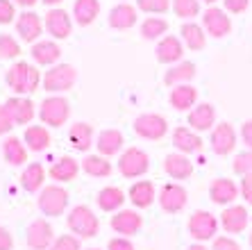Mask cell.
<instances>
[{
    "label": "cell",
    "instance_id": "3957f363",
    "mask_svg": "<svg viewBox=\"0 0 252 250\" xmlns=\"http://www.w3.org/2000/svg\"><path fill=\"white\" fill-rule=\"evenodd\" d=\"M39 118H41V123L46 125V128H62V125H66L70 118V103L68 98H64V96H59V93H55V96H48V98L41 100V105H39Z\"/></svg>",
    "mask_w": 252,
    "mask_h": 250
},
{
    "label": "cell",
    "instance_id": "d6986e66",
    "mask_svg": "<svg viewBox=\"0 0 252 250\" xmlns=\"http://www.w3.org/2000/svg\"><path fill=\"white\" fill-rule=\"evenodd\" d=\"M125 145V137L121 130L116 128H107L95 137V148H98V155L102 157H114V155H121Z\"/></svg>",
    "mask_w": 252,
    "mask_h": 250
},
{
    "label": "cell",
    "instance_id": "8992f818",
    "mask_svg": "<svg viewBox=\"0 0 252 250\" xmlns=\"http://www.w3.org/2000/svg\"><path fill=\"white\" fill-rule=\"evenodd\" d=\"M39 210L48 218H57L68 210V191L62 184H48L39 191Z\"/></svg>",
    "mask_w": 252,
    "mask_h": 250
},
{
    "label": "cell",
    "instance_id": "b9f144b4",
    "mask_svg": "<svg viewBox=\"0 0 252 250\" xmlns=\"http://www.w3.org/2000/svg\"><path fill=\"white\" fill-rule=\"evenodd\" d=\"M232 169H234V173H239L241 178H243V175H248V173H252V150L236 152Z\"/></svg>",
    "mask_w": 252,
    "mask_h": 250
},
{
    "label": "cell",
    "instance_id": "603a6c76",
    "mask_svg": "<svg viewBox=\"0 0 252 250\" xmlns=\"http://www.w3.org/2000/svg\"><path fill=\"white\" fill-rule=\"evenodd\" d=\"M239 193L241 191H239V186H236V182L229 180V178H218V180H214L209 184V198H211V203L223 205V207H227V205L234 203Z\"/></svg>",
    "mask_w": 252,
    "mask_h": 250
},
{
    "label": "cell",
    "instance_id": "60d3db41",
    "mask_svg": "<svg viewBox=\"0 0 252 250\" xmlns=\"http://www.w3.org/2000/svg\"><path fill=\"white\" fill-rule=\"evenodd\" d=\"M173 5V0H136V9L146 14H166Z\"/></svg>",
    "mask_w": 252,
    "mask_h": 250
},
{
    "label": "cell",
    "instance_id": "ee69618b",
    "mask_svg": "<svg viewBox=\"0 0 252 250\" xmlns=\"http://www.w3.org/2000/svg\"><path fill=\"white\" fill-rule=\"evenodd\" d=\"M14 18H16L14 0H0V25H9Z\"/></svg>",
    "mask_w": 252,
    "mask_h": 250
},
{
    "label": "cell",
    "instance_id": "680465c9",
    "mask_svg": "<svg viewBox=\"0 0 252 250\" xmlns=\"http://www.w3.org/2000/svg\"><path fill=\"white\" fill-rule=\"evenodd\" d=\"M87 250H100V248H87Z\"/></svg>",
    "mask_w": 252,
    "mask_h": 250
},
{
    "label": "cell",
    "instance_id": "52a82bcc",
    "mask_svg": "<svg viewBox=\"0 0 252 250\" xmlns=\"http://www.w3.org/2000/svg\"><path fill=\"white\" fill-rule=\"evenodd\" d=\"M134 132L146 141H161L168 134V121L161 114L146 111L134 118Z\"/></svg>",
    "mask_w": 252,
    "mask_h": 250
},
{
    "label": "cell",
    "instance_id": "484cf974",
    "mask_svg": "<svg viewBox=\"0 0 252 250\" xmlns=\"http://www.w3.org/2000/svg\"><path fill=\"white\" fill-rule=\"evenodd\" d=\"M80 169H82V164L77 162V159L64 155V157H59L57 162H53V166H50L48 175H50L57 184H66V182L75 180L77 173H80Z\"/></svg>",
    "mask_w": 252,
    "mask_h": 250
},
{
    "label": "cell",
    "instance_id": "cb8c5ba5",
    "mask_svg": "<svg viewBox=\"0 0 252 250\" xmlns=\"http://www.w3.org/2000/svg\"><path fill=\"white\" fill-rule=\"evenodd\" d=\"M139 16H136V7L129 5V2H118L109 9V16H107V23L114 30H129L134 28Z\"/></svg>",
    "mask_w": 252,
    "mask_h": 250
},
{
    "label": "cell",
    "instance_id": "30bf717a",
    "mask_svg": "<svg viewBox=\"0 0 252 250\" xmlns=\"http://www.w3.org/2000/svg\"><path fill=\"white\" fill-rule=\"evenodd\" d=\"M157 200H159L161 212H166V214H180V212L187 207L189 193H187V189H184L182 184H177V182H168V184L161 186Z\"/></svg>",
    "mask_w": 252,
    "mask_h": 250
},
{
    "label": "cell",
    "instance_id": "7c38bea8",
    "mask_svg": "<svg viewBox=\"0 0 252 250\" xmlns=\"http://www.w3.org/2000/svg\"><path fill=\"white\" fill-rule=\"evenodd\" d=\"M25 241L32 250H50V246L55 244V230L46 218H34L28 225L25 232Z\"/></svg>",
    "mask_w": 252,
    "mask_h": 250
},
{
    "label": "cell",
    "instance_id": "e575fe53",
    "mask_svg": "<svg viewBox=\"0 0 252 250\" xmlns=\"http://www.w3.org/2000/svg\"><path fill=\"white\" fill-rule=\"evenodd\" d=\"M2 157L7 164L12 166H23L28 162V145L23 143V139L18 137H7L2 141Z\"/></svg>",
    "mask_w": 252,
    "mask_h": 250
},
{
    "label": "cell",
    "instance_id": "f6af8a7d",
    "mask_svg": "<svg viewBox=\"0 0 252 250\" xmlns=\"http://www.w3.org/2000/svg\"><path fill=\"white\" fill-rule=\"evenodd\" d=\"M252 0H223V7H225V12L227 14H243L248 12V7H250Z\"/></svg>",
    "mask_w": 252,
    "mask_h": 250
},
{
    "label": "cell",
    "instance_id": "f35d334b",
    "mask_svg": "<svg viewBox=\"0 0 252 250\" xmlns=\"http://www.w3.org/2000/svg\"><path fill=\"white\" fill-rule=\"evenodd\" d=\"M170 9L175 12L177 18L182 21H191L200 14V0H173Z\"/></svg>",
    "mask_w": 252,
    "mask_h": 250
},
{
    "label": "cell",
    "instance_id": "2e32d148",
    "mask_svg": "<svg viewBox=\"0 0 252 250\" xmlns=\"http://www.w3.org/2000/svg\"><path fill=\"white\" fill-rule=\"evenodd\" d=\"M5 109L9 114V118L14 121V125H28L32 123V118L36 116L34 103L28 98V96H12V98L5 103Z\"/></svg>",
    "mask_w": 252,
    "mask_h": 250
},
{
    "label": "cell",
    "instance_id": "5b68a950",
    "mask_svg": "<svg viewBox=\"0 0 252 250\" xmlns=\"http://www.w3.org/2000/svg\"><path fill=\"white\" fill-rule=\"evenodd\" d=\"M118 173L127 178V180H136V178H143L150 169V157H148L146 150H141L136 145H129L127 150H123L118 155Z\"/></svg>",
    "mask_w": 252,
    "mask_h": 250
},
{
    "label": "cell",
    "instance_id": "d4e9b609",
    "mask_svg": "<svg viewBox=\"0 0 252 250\" xmlns=\"http://www.w3.org/2000/svg\"><path fill=\"white\" fill-rule=\"evenodd\" d=\"M168 103L177 111H191L198 105V89L193 84H177V87L170 89Z\"/></svg>",
    "mask_w": 252,
    "mask_h": 250
},
{
    "label": "cell",
    "instance_id": "7bdbcfd3",
    "mask_svg": "<svg viewBox=\"0 0 252 250\" xmlns=\"http://www.w3.org/2000/svg\"><path fill=\"white\" fill-rule=\"evenodd\" d=\"M50 250H82V241L75 234H62V237L55 239Z\"/></svg>",
    "mask_w": 252,
    "mask_h": 250
},
{
    "label": "cell",
    "instance_id": "836d02e7",
    "mask_svg": "<svg viewBox=\"0 0 252 250\" xmlns=\"http://www.w3.org/2000/svg\"><path fill=\"white\" fill-rule=\"evenodd\" d=\"M180 35H182L180 36L182 43L189 48V50H193V53H198V50H202V48L207 46V32L200 23L187 21V23L182 25V30H180Z\"/></svg>",
    "mask_w": 252,
    "mask_h": 250
},
{
    "label": "cell",
    "instance_id": "f546056e",
    "mask_svg": "<svg viewBox=\"0 0 252 250\" xmlns=\"http://www.w3.org/2000/svg\"><path fill=\"white\" fill-rule=\"evenodd\" d=\"M195 73H198V69H195L193 62H177V64H173L168 71H166L164 75V84L166 87H177V84H191V80L195 77Z\"/></svg>",
    "mask_w": 252,
    "mask_h": 250
},
{
    "label": "cell",
    "instance_id": "4dcf8cb0",
    "mask_svg": "<svg viewBox=\"0 0 252 250\" xmlns=\"http://www.w3.org/2000/svg\"><path fill=\"white\" fill-rule=\"evenodd\" d=\"M50 130L46 125H28L23 132V143L32 152H43L50 148Z\"/></svg>",
    "mask_w": 252,
    "mask_h": 250
},
{
    "label": "cell",
    "instance_id": "db71d44e",
    "mask_svg": "<svg viewBox=\"0 0 252 250\" xmlns=\"http://www.w3.org/2000/svg\"><path fill=\"white\" fill-rule=\"evenodd\" d=\"M43 5H48L50 7V9H53V7H57V5H62V2H64V0H41Z\"/></svg>",
    "mask_w": 252,
    "mask_h": 250
},
{
    "label": "cell",
    "instance_id": "11a10c76",
    "mask_svg": "<svg viewBox=\"0 0 252 250\" xmlns=\"http://www.w3.org/2000/svg\"><path fill=\"white\" fill-rule=\"evenodd\" d=\"M187 250H209V248H207V246H202V244H198V241H195V244H193V246H189Z\"/></svg>",
    "mask_w": 252,
    "mask_h": 250
},
{
    "label": "cell",
    "instance_id": "f1b7e54d",
    "mask_svg": "<svg viewBox=\"0 0 252 250\" xmlns=\"http://www.w3.org/2000/svg\"><path fill=\"white\" fill-rule=\"evenodd\" d=\"M34 64L39 66H55L59 64V57H62V48L57 46V41H36L32 43V50H30Z\"/></svg>",
    "mask_w": 252,
    "mask_h": 250
},
{
    "label": "cell",
    "instance_id": "8d00e7d4",
    "mask_svg": "<svg viewBox=\"0 0 252 250\" xmlns=\"http://www.w3.org/2000/svg\"><path fill=\"white\" fill-rule=\"evenodd\" d=\"M82 171L87 175H91V178H109L112 175V162L107 157H102V155H89V157H84L82 162Z\"/></svg>",
    "mask_w": 252,
    "mask_h": 250
},
{
    "label": "cell",
    "instance_id": "ffe728a7",
    "mask_svg": "<svg viewBox=\"0 0 252 250\" xmlns=\"http://www.w3.org/2000/svg\"><path fill=\"white\" fill-rule=\"evenodd\" d=\"M173 148L182 155H193V152L202 150V139L200 132L191 130L189 125H180L173 130Z\"/></svg>",
    "mask_w": 252,
    "mask_h": 250
},
{
    "label": "cell",
    "instance_id": "74e56055",
    "mask_svg": "<svg viewBox=\"0 0 252 250\" xmlns=\"http://www.w3.org/2000/svg\"><path fill=\"white\" fill-rule=\"evenodd\" d=\"M166 32H168V21H164L159 16H150L141 23V36L143 39H150V41L161 39Z\"/></svg>",
    "mask_w": 252,
    "mask_h": 250
},
{
    "label": "cell",
    "instance_id": "7dc6e473",
    "mask_svg": "<svg viewBox=\"0 0 252 250\" xmlns=\"http://www.w3.org/2000/svg\"><path fill=\"white\" fill-rule=\"evenodd\" d=\"M239 191H241V196H243V200H246L248 205H252V173H248V175L241 178Z\"/></svg>",
    "mask_w": 252,
    "mask_h": 250
},
{
    "label": "cell",
    "instance_id": "7402d4cb",
    "mask_svg": "<svg viewBox=\"0 0 252 250\" xmlns=\"http://www.w3.org/2000/svg\"><path fill=\"white\" fill-rule=\"evenodd\" d=\"M164 171L168 178L173 180H189L193 175V162L189 159V155H182V152H170L164 159Z\"/></svg>",
    "mask_w": 252,
    "mask_h": 250
},
{
    "label": "cell",
    "instance_id": "816d5d0a",
    "mask_svg": "<svg viewBox=\"0 0 252 250\" xmlns=\"http://www.w3.org/2000/svg\"><path fill=\"white\" fill-rule=\"evenodd\" d=\"M241 141L248 145V150H252V118L241 125Z\"/></svg>",
    "mask_w": 252,
    "mask_h": 250
},
{
    "label": "cell",
    "instance_id": "277c9868",
    "mask_svg": "<svg viewBox=\"0 0 252 250\" xmlns=\"http://www.w3.org/2000/svg\"><path fill=\"white\" fill-rule=\"evenodd\" d=\"M77 82V69L73 64H55L46 71V75H43L41 84L50 96L55 93H66L73 89V84Z\"/></svg>",
    "mask_w": 252,
    "mask_h": 250
},
{
    "label": "cell",
    "instance_id": "f5cc1de1",
    "mask_svg": "<svg viewBox=\"0 0 252 250\" xmlns=\"http://www.w3.org/2000/svg\"><path fill=\"white\" fill-rule=\"evenodd\" d=\"M39 0H14V5L18 7H25V9H30V7H34Z\"/></svg>",
    "mask_w": 252,
    "mask_h": 250
},
{
    "label": "cell",
    "instance_id": "c3c4849f",
    "mask_svg": "<svg viewBox=\"0 0 252 250\" xmlns=\"http://www.w3.org/2000/svg\"><path fill=\"white\" fill-rule=\"evenodd\" d=\"M107 250H134V246H132V241L127 237H114L109 241V246H107Z\"/></svg>",
    "mask_w": 252,
    "mask_h": 250
},
{
    "label": "cell",
    "instance_id": "ac0fdd59",
    "mask_svg": "<svg viewBox=\"0 0 252 250\" xmlns=\"http://www.w3.org/2000/svg\"><path fill=\"white\" fill-rule=\"evenodd\" d=\"M248 223H250V216H248V210L243 205H227L220 214V225L227 234L246 232Z\"/></svg>",
    "mask_w": 252,
    "mask_h": 250
},
{
    "label": "cell",
    "instance_id": "5bb4252c",
    "mask_svg": "<svg viewBox=\"0 0 252 250\" xmlns=\"http://www.w3.org/2000/svg\"><path fill=\"white\" fill-rule=\"evenodd\" d=\"M43 30H46V28H43V18L39 16L36 12L25 9L23 14H18V18H16V32H18V36H21L25 43H36Z\"/></svg>",
    "mask_w": 252,
    "mask_h": 250
},
{
    "label": "cell",
    "instance_id": "44dd1931",
    "mask_svg": "<svg viewBox=\"0 0 252 250\" xmlns=\"http://www.w3.org/2000/svg\"><path fill=\"white\" fill-rule=\"evenodd\" d=\"M187 125L195 132H207V130H214L216 125V109L211 103H200L193 109L189 111L187 116Z\"/></svg>",
    "mask_w": 252,
    "mask_h": 250
},
{
    "label": "cell",
    "instance_id": "83f0119b",
    "mask_svg": "<svg viewBox=\"0 0 252 250\" xmlns=\"http://www.w3.org/2000/svg\"><path fill=\"white\" fill-rule=\"evenodd\" d=\"M127 196H129V203L134 205L136 210H148L157 200V189H155V184L150 180H139L129 186Z\"/></svg>",
    "mask_w": 252,
    "mask_h": 250
},
{
    "label": "cell",
    "instance_id": "ba28073f",
    "mask_svg": "<svg viewBox=\"0 0 252 250\" xmlns=\"http://www.w3.org/2000/svg\"><path fill=\"white\" fill-rule=\"evenodd\" d=\"M187 230H189V234L193 237V241H198V244H202V241H214L216 232H218V218L211 214V212L198 210L189 216Z\"/></svg>",
    "mask_w": 252,
    "mask_h": 250
},
{
    "label": "cell",
    "instance_id": "1f68e13d",
    "mask_svg": "<svg viewBox=\"0 0 252 250\" xmlns=\"http://www.w3.org/2000/svg\"><path fill=\"white\" fill-rule=\"evenodd\" d=\"M68 141H70V145L80 152L91 150V143H95L94 141V125H89V123H84V121L73 123L68 130Z\"/></svg>",
    "mask_w": 252,
    "mask_h": 250
},
{
    "label": "cell",
    "instance_id": "6f0895ef",
    "mask_svg": "<svg viewBox=\"0 0 252 250\" xmlns=\"http://www.w3.org/2000/svg\"><path fill=\"white\" fill-rule=\"evenodd\" d=\"M250 248H252V234H250Z\"/></svg>",
    "mask_w": 252,
    "mask_h": 250
},
{
    "label": "cell",
    "instance_id": "681fc988",
    "mask_svg": "<svg viewBox=\"0 0 252 250\" xmlns=\"http://www.w3.org/2000/svg\"><path fill=\"white\" fill-rule=\"evenodd\" d=\"M12 128H14V121L9 118V114H7L5 105H0V137H2V134H7Z\"/></svg>",
    "mask_w": 252,
    "mask_h": 250
},
{
    "label": "cell",
    "instance_id": "8fae6325",
    "mask_svg": "<svg viewBox=\"0 0 252 250\" xmlns=\"http://www.w3.org/2000/svg\"><path fill=\"white\" fill-rule=\"evenodd\" d=\"M211 150L216 152L218 157H227V155H232L236 148V130L232 123H218V125H214V130H211Z\"/></svg>",
    "mask_w": 252,
    "mask_h": 250
},
{
    "label": "cell",
    "instance_id": "d590c367",
    "mask_svg": "<svg viewBox=\"0 0 252 250\" xmlns=\"http://www.w3.org/2000/svg\"><path fill=\"white\" fill-rule=\"evenodd\" d=\"M100 16V0H75L73 5V18L77 25H91Z\"/></svg>",
    "mask_w": 252,
    "mask_h": 250
},
{
    "label": "cell",
    "instance_id": "bcb514c9",
    "mask_svg": "<svg viewBox=\"0 0 252 250\" xmlns=\"http://www.w3.org/2000/svg\"><path fill=\"white\" fill-rule=\"evenodd\" d=\"M211 250H241V246L232 237H216L211 241Z\"/></svg>",
    "mask_w": 252,
    "mask_h": 250
},
{
    "label": "cell",
    "instance_id": "9c48e42d",
    "mask_svg": "<svg viewBox=\"0 0 252 250\" xmlns=\"http://www.w3.org/2000/svg\"><path fill=\"white\" fill-rule=\"evenodd\" d=\"M202 28L214 39H225L232 32V18L227 16L225 9H218L216 5H211L202 12Z\"/></svg>",
    "mask_w": 252,
    "mask_h": 250
},
{
    "label": "cell",
    "instance_id": "9f6ffc18",
    "mask_svg": "<svg viewBox=\"0 0 252 250\" xmlns=\"http://www.w3.org/2000/svg\"><path fill=\"white\" fill-rule=\"evenodd\" d=\"M202 2H205V5H209V7H211V5H216L218 0H202Z\"/></svg>",
    "mask_w": 252,
    "mask_h": 250
},
{
    "label": "cell",
    "instance_id": "6da1fadb",
    "mask_svg": "<svg viewBox=\"0 0 252 250\" xmlns=\"http://www.w3.org/2000/svg\"><path fill=\"white\" fill-rule=\"evenodd\" d=\"M41 73L36 71L34 64H30V62H16V64L9 66L5 75V82L7 87L12 89L16 96H30V93H34L41 84Z\"/></svg>",
    "mask_w": 252,
    "mask_h": 250
},
{
    "label": "cell",
    "instance_id": "d6a6232c",
    "mask_svg": "<svg viewBox=\"0 0 252 250\" xmlns=\"http://www.w3.org/2000/svg\"><path fill=\"white\" fill-rule=\"evenodd\" d=\"M43 182H46V169H43L41 162H32L28 164L21 173V186H23L28 193H36L43 189Z\"/></svg>",
    "mask_w": 252,
    "mask_h": 250
},
{
    "label": "cell",
    "instance_id": "4316f807",
    "mask_svg": "<svg viewBox=\"0 0 252 250\" xmlns=\"http://www.w3.org/2000/svg\"><path fill=\"white\" fill-rule=\"evenodd\" d=\"M125 200H127V196H125V191L121 189V186H105V189H100L98 196H95V203H98V207L102 212H107V214H116V212L123 210Z\"/></svg>",
    "mask_w": 252,
    "mask_h": 250
},
{
    "label": "cell",
    "instance_id": "7a4b0ae2",
    "mask_svg": "<svg viewBox=\"0 0 252 250\" xmlns=\"http://www.w3.org/2000/svg\"><path fill=\"white\" fill-rule=\"evenodd\" d=\"M66 225L77 239H94L100 232V218L87 205H75L66 216Z\"/></svg>",
    "mask_w": 252,
    "mask_h": 250
},
{
    "label": "cell",
    "instance_id": "4fadbf2b",
    "mask_svg": "<svg viewBox=\"0 0 252 250\" xmlns=\"http://www.w3.org/2000/svg\"><path fill=\"white\" fill-rule=\"evenodd\" d=\"M43 28L55 41H62L70 35V30H73V21H70L68 12L62 9V7H53L50 12L43 16Z\"/></svg>",
    "mask_w": 252,
    "mask_h": 250
},
{
    "label": "cell",
    "instance_id": "ab89813d",
    "mask_svg": "<svg viewBox=\"0 0 252 250\" xmlns=\"http://www.w3.org/2000/svg\"><path fill=\"white\" fill-rule=\"evenodd\" d=\"M21 55V46L12 35H0V59H16Z\"/></svg>",
    "mask_w": 252,
    "mask_h": 250
},
{
    "label": "cell",
    "instance_id": "e0dca14e",
    "mask_svg": "<svg viewBox=\"0 0 252 250\" xmlns=\"http://www.w3.org/2000/svg\"><path fill=\"white\" fill-rule=\"evenodd\" d=\"M141 227H143V218L134 210H121L112 216V230L121 237H134L141 232Z\"/></svg>",
    "mask_w": 252,
    "mask_h": 250
},
{
    "label": "cell",
    "instance_id": "f907efd6",
    "mask_svg": "<svg viewBox=\"0 0 252 250\" xmlns=\"http://www.w3.org/2000/svg\"><path fill=\"white\" fill-rule=\"evenodd\" d=\"M14 248V237L7 227L0 225V250H12Z\"/></svg>",
    "mask_w": 252,
    "mask_h": 250
},
{
    "label": "cell",
    "instance_id": "9a60e30c",
    "mask_svg": "<svg viewBox=\"0 0 252 250\" xmlns=\"http://www.w3.org/2000/svg\"><path fill=\"white\" fill-rule=\"evenodd\" d=\"M155 55H157V62L159 64H177L182 62V55H184V43L180 36H173V35H166L157 41V48H155Z\"/></svg>",
    "mask_w": 252,
    "mask_h": 250
}]
</instances>
